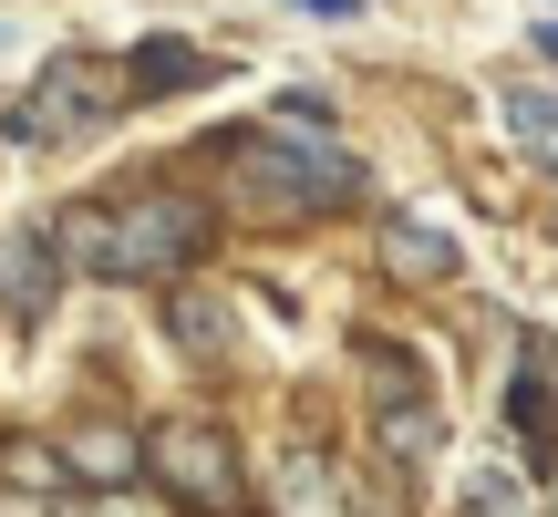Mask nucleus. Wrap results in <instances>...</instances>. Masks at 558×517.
I'll return each mask as SVG.
<instances>
[{
    "label": "nucleus",
    "instance_id": "4",
    "mask_svg": "<svg viewBox=\"0 0 558 517\" xmlns=\"http://www.w3.org/2000/svg\"><path fill=\"white\" fill-rule=\"evenodd\" d=\"M114 104H124V73H114V62L62 52V62H41V83L11 104V124H0V135H11V145H62V135H94Z\"/></svg>",
    "mask_w": 558,
    "mask_h": 517
},
{
    "label": "nucleus",
    "instance_id": "10",
    "mask_svg": "<svg viewBox=\"0 0 558 517\" xmlns=\"http://www.w3.org/2000/svg\"><path fill=\"white\" fill-rule=\"evenodd\" d=\"M497 115H507V135H518L538 166L558 156V94H548V83H507V94H497Z\"/></svg>",
    "mask_w": 558,
    "mask_h": 517
},
{
    "label": "nucleus",
    "instance_id": "13",
    "mask_svg": "<svg viewBox=\"0 0 558 517\" xmlns=\"http://www.w3.org/2000/svg\"><path fill=\"white\" fill-rule=\"evenodd\" d=\"M166 321H177V341H186V352H228V311H218V300L177 290V311H166Z\"/></svg>",
    "mask_w": 558,
    "mask_h": 517
},
{
    "label": "nucleus",
    "instance_id": "12",
    "mask_svg": "<svg viewBox=\"0 0 558 517\" xmlns=\"http://www.w3.org/2000/svg\"><path fill=\"white\" fill-rule=\"evenodd\" d=\"M383 445H393L403 466H424L445 445V414H435V404H393V414H383Z\"/></svg>",
    "mask_w": 558,
    "mask_h": 517
},
{
    "label": "nucleus",
    "instance_id": "5",
    "mask_svg": "<svg viewBox=\"0 0 558 517\" xmlns=\"http://www.w3.org/2000/svg\"><path fill=\"white\" fill-rule=\"evenodd\" d=\"M507 424H518L527 466H558V341H548V332L518 341V373H507Z\"/></svg>",
    "mask_w": 558,
    "mask_h": 517
},
{
    "label": "nucleus",
    "instance_id": "14",
    "mask_svg": "<svg viewBox=\"0 0 558 517\" xmlns=\"http://www.w3.org/2000/svg\"><path fill=\"white\" fill-rule=\"evenodd\" d=\"M527 41H538V52H548V62H558V21H538V32H527Z\"/></svg>",
    "mask_w": 558,
    "mask_h": 517
},
{
    "label": "nucleus",
    "instance_id": "9",
    "mask_svg": "<svg viewBox=\"0 0 558 517\" xmlns=\"http://www.w3.org/2000/svg\"><path fill=\"white\" fill-rule=\"evenodd\" d=\"M218 62L207 52H186V41H145L135 62H124V94H186V83H207Z\"/></svg>",
    "mask_w": 558,
    "mask_h": 517
},
{
    "label": "nucleus",
    "instance_id": "1",
    "mask_svg": "<svg viewBox=\"0 0 558 517\" xmlns=\"http://www.w3.org/2000/svg\"><path fill=\"white\" fill-rule=\"evenodd\" d=\"M228 187H239L248 207H269V218H311V207L362 197V166H352V145L331 135V115H320L311 94H290L259 135L228 156Z\"/></svg>",
    "mask_w": 558,
    "mask_h": 517
},
{
    "label": "nucleus",
    "instance_id": "3",
    "mask_svg": "<svg viewBox=\"0 0 558 517\" xmlns=\"http://www.w3.org/2000/svg\"><path fill=\"white\" fill-rule=\"evenodd\" d=\"M145 477H156L186 517H248V466H239V445H228L207 414L156 424V435H145Z\"/></svg>",
    "mask_w": 558,
    "mask_h": 517
},
{
    "label": "nucleus",
    "instance_id": "2",
    "mask_svg": "<svg viewBox=\"0 0 558 517\" xmlns=\"http://www.w3.org/2000/svg\"><path fill=\"white\" fill-rule=\"evenodd\" d=\"M207 228L218 218L197 197H124V207H94V218L62 228V258L94 279H177V269H197Z\"/></svg>",
    "mask_w": 558,
    "mask_h": 517
},
{
    "label": "nucleus",
    "instance_id": "7",
    "mask_svg": "<svg viewBox=\"0 0 558 517\" xmlns=\"http://www.w3.org/2000/svg\"><path fill=\"white\" fill-rule=\"evenodd\" d=\"M62 477H73V486H135L145 477V435H124V424H83V435L62 445Z\"/></svg>",
    "mask_w": 558,
    "mask_h": 517
},
{
    "label": "nucleus",
    "instance_id": "15",
    "mask_svg": "<svg viewBox=\"0 0 558 517\" xmlns=\"http://www.w3.org/2000/svg\"><path fill=\"white\" fill-rule=\"evenodd\" d=\"M311 11H352V0H311Z\"/></svg>",
    "mask_w": 558,
    "mask_h": 517
},
{
    "label": "nucleus",
    "instance_id": "8",
    "mask_svg": "<svg viewBox=\"0 0 558 517\" xmlns=\"http://www.w3.org/2000/svg\"><path fill=\"white\" fill-rule=\"evenodd\" d=\"M383 269H393V279H424V290H445V279L465 269V249L445 239V228H424V218H383Z\"/></svg>",
    "mask_w": 558,
    "mask_h": 517
},
{
    "label": "nucleus",
    "instance_id": "6",
    "mask_svg": "<svg viewBox=\"0 0 558 517\" xmlns=\"http://www.w3.org/2000/svg\"><path fill=\"white\" fill-rule=\"evenodd\" d=\"M52 300H62V239L52 228H11L0 239V311L32 332V321H52Z\"/></svg>",
    "mask_w": 558,
    "mask_h": 517
},
{
    "label": "nucleus",
    "instance_id": "16",
    "mask_svg": "<svg viewBox=\"0 0 558 517\" xmlns=\"http://www.w3.org/2000/svg\"><path fill=\"white\" fill-rule=\"evenodd\" d=\"M548 177H558V156H548Z\"/></svg>",
    "mask_w": 558,
    "mask_h": 517
},
{
    "label": "nucleus",
    "instance_id": "11",
    "mask_svg": "<svg viewBox=\"0 0 558 517\" xmlns=\"http://www.w3.org/2000/svg\"><path fill=\"white\" fill-rule=\"evenodd\" d=\"M0 477H11L21 486V497H62V486H73V477H62V456H52V445H0Z\"/></svg>",
    "mask_w": 558,
    "mask_h": 517
}]
</instances>
